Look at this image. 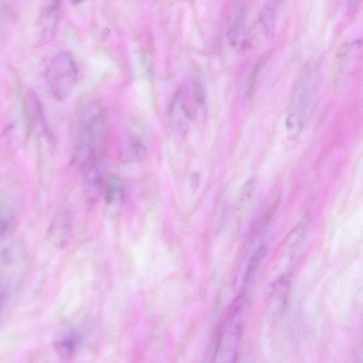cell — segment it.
<instances>
[{"label": "cell", "instance_id": "1", "mask_svg": "<svg viewBox=\"0 0 363 363\" xmlns=\"http://www.w3.org/2000/svg\"><path fill=\"white\" fill-rule=\"evenodd\" d=\"M106 121L104 111L97 103L84 106L77 122V140L74 160L86 171L100 165L105 148Z\"/></svg>", "mask_w": 363, "mask_h": 363}, {"label": "cell", "instance_id": "2", "mask_svg": "<svg viewBox=\"0 0 363 363\" xmlns=\"http://www.w3.org/2000/svg\"><path fill=\"white\" fill-rule=\"evenodd\" d=\"M246 300L238 297L230 306L218 331L212 363H236L246 319Z\"/></svg>", "mask_w": 363, "mask_h": 363}, {"label": "cell", "instance_id": "3", "mask_svg": "<svg viewBox=\"0 0 363 363\" xmlns=\"http://www.w3.org/2000/svg\"><path fill=\"white\" fill-rule=\"evenodd\" d=\"M314 73L310 67H306L299 80L286 123L290 137L299 136L315 101L317 83Z\"/></svg>", "mask_w": 363, "mask_h": 363}, {"label": "cell", "instance_id": "4", "mask_svg": "<svg viewBox=\"0 0 363 363\" xmlns=\"http://www.w3.org/2000/svg\"><path fill=\"white\" fill-rule=\"evenodd\" d=\"M45 78L48 90L55 100L66 99L78 79V69L72 54L61 52L55 55L46 68Z\"/></svg>", "mask_w": 363, "mask_h": 363}, {"label": "cell", "instance_id": "5", "mask_svg": "<svg viewBox=\"0 0 363 363\" xmlns=\"http://www.w3.org/2000/svg\"><path fill=\"white\" fill-rule=\"evenodd\" d=\"M60 14L61 3L59 1L48 2L43 7L37 21L39 44H46L53 40L57 32Z\"/></svg>", "mask_w": 363, "mask_h": 363}, {"label": "cell", "instance_id": "6", "mask_svg": "<svg viewBox=\"0 0 363 363\" xmlns=\"http://www.w3.org/2000/svg\"><path fill=\"white\" fill-rule=\"evenodd\" d=\"M73 233V218L71 212L62 208L55 213L49 229V236L53 244L59 248H66Z\"/></svg>", "mask_w": 363, "mask_h": 363}, {"label": "cell", "instance_id": "7", "mask_svg": "<svg viewBox=\"0 0 363 363\" xmlns=\"http://www.w3.org/2000/svg\"><path fill=\"white\" fill-rule=\"evenodd\" d=\"M26 107L27 111L28 120L30 125L34 128H38L48 138L51 139L50 132L46 124L44 111L41 101L33 91H28L26 95Z\"/></svg>", "mask_w": 363, "mask_h": 363}, {"label": "cell", "instance_id": "8", "mask_svg": "<svg viewBox=\"0 0 363 363\" xmlns=\"http://www.w3.org/2000/svg\"><path fill=\"white\" fill-rule=\"evenodd\" d=\"M102 183L101 165L95 166L85 171L84 188L90 201L93 202L98 198L102 191Z\"/></svg>", "mask_w": 363, "mask_h": 363}, {"label": "cell", "instance_id": "9", "mask_svg": "<svg viewBox=\"0 0 363 363\" xmlns=\"http://www.w3.org/2000/svg\"><path fill=\"white\" fill-rule=\"evenodd\" d=\"M171 116L174 124L179 131L186 130L190 122L192 114L182 92H179L175 97L171 107Z\"/></svg>", "mask_w": 363, "mask_h": 363}, {"label": "cell", "instance_id": "10", "mask_svg": "<svg viewBox=\"0 0 363 363\" xmlns=\"http://www.w3.org/2000/svg\"><path fill=\"white\" fill-rule=\"evenodd\" d=\"M354 45L346 43L342 45L335 57L333 75L335 80H340L351 64Z\"/></svg>", "mask_w": 363, "mask_h": 363}, {"label": "cell", "instance_id": "11", "mask_svg": "<svg viewBox=\"0 0 363 363\" xmlns=\"http://www.w3.org/2000/svg\"><path fill=\"white\" fill-rule=\"evenodd\" d=\"M276 15L275 2H266L261 12V21L264 32L268 38H272L274 31Z\"/></svg>", "mask_w": 363, "mask_h": 363}, {"label": "cell", "instance_id": "12", "mask_svg": "<svg viewBox=\"0 0 363 363\" xmlns=\"http://www.w3.org/2000/svg\"><path fill=\"white\" fill-rule=\"evenodd\" d=\"M124 193L121 180L116 177L111 178L107 184L105 201L109 205H118L123 201Z\"/></svg>", "mask_w": 363, "mask_h": 363}, {"label": "cell", "instance_id": "13", "mask_svg": "<svg viewBox=\"0 0 363 363\" xmlns=\"http://www.w3.org/2000/svg\"><path fill=\"white\" fill-rule=\"evenodd\" d=\"M78 342L77 335L74 332H70L62 339L57 342L55 348L61 355L68 357L74 353Z\"/></svg>", "mask_w": 363, "mask_h": 363}, {"label": "cell", "instance_id": "14", "mask_svg": "<svg viewBox=\"0 0 363 363\" xmlns=\"http://www.w3.org/2000/svg\"><path fill=\"white\" fill-rule=\"evenodd\" d=\"M14 229V219L7 210L0 208V239L10 236Z\"/></svg>", "mask_w": 363, "mask_h": 363}, {"label": "cell", "instance_id": "15", "mask_svg": "<svg viewBox=\"0 0 363 363\" xmlns=\"http://www.w3.org/2000/svg\"><path fill=\"white\" fill-rule=\"evenodd\" d=\"M266 253L267 249L266 246L262 245L257 250L252 258H251L246 274V281H248L249 279L253 276L255 271L259 267L261 262L263 260Z\"/></svg>", "mask_w": 363, "mask_h": 363}, {"label": "cell", "instance_id": "16", "mask_svg": "<svg viewBox=\"0 0 363 363\" xmlns=\"http://www.w3.org/2000/svg\"><path fill=\"white\" fill-rule=\"evenodd\" d=\"M10 287L6 278L0 274V313H1L8 299Z\"/></svg>", "mask_w": 363, "mask_h": 363}]
</instances>
